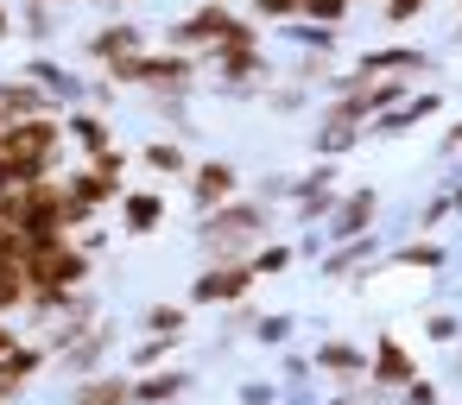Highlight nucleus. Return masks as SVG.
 I'll return each instance as SVG.
<instances>
[{
  "label": "nucleus",
  "instance_id": "f257e3e1",
  "mask_svg": "<svg viewBox=\"0 0 462 405\" xmlns=\"http://www.w3.org/2000/svg\"><path fill=\"white\" fill-rule=\"evenodd\" d=\"M273 235V209L260 197H235L209 216H197V247H203V266H222V260H247L260 241Z\"/></svg>",
  "mask_w": 462,
  "mask_h": 405
},
{
  "label": "nucleus",
  "instance_id": "f03ea898",
  "mask_svg": "<svg viewBox=\"0 0 462 405\" xmlns=\"http://www.w3.org/2000/svg\"><path fill=\"white\" fill-rule=\"evenodd\" d=\"M89 272H96V260H89L70 235H58V241H26V253H20L26 291H83Z\"/></svg>",
  "mask_w": 462,
  "mask_h": 405
},
{
  "label": "nucleus",
  "instance_id": "7ed1b4c3",
  "mask_svg": "<svg viewBox=\"0 0 462 405\" xmlns=\"http://www.w3.org/2000/svg\"><path fill=\"white\" fill-rule=\"evenodd\" d=\"M64 178V171H58ZM45 178V184H26V190H7V228L20 241H58L64 235V184Z\"/></svg>",
  "mask_w": 462,
  "mask_h": 405
},
{
  "label": "nucleus",
  "instance_id": "20e7f679",
  "mask_svg": "<svg viewBox=\"0 0 462 405\" xmlns=\"http://www.w3.org/2000/svg\"><path fill=\"white\" fill-rule=\"evenodd\" d=\"M197 83H203V58H184V51H146V64H140V96H146V108L190 102Z\"/></svg>",
  "mask_w": 462,
  "mask_h": 405
},
{
  "label": "nucleus",
  "instance_id": "39448f33",
  "mask_svg": "<svg viewBox=\"0 0 462 405\" xmlns=\"http://www.w3.org/2000/svg\"><path fill=\"white\" fill-rule=\"evenodd\" d=\"M228 20H235L228 0H197L184 20L165 26V51H184V58H203V64H209V51H216L222 32H228Z\"/></svg>",
  "mask_w": 462,
  "mask_h": 405
},
{
  "label": "nucleus",
  "instance_id": "423d86ee",
  "mask_svg": "<svg viewBox=\"0 0 462 405\" xmlns=\"http://www.w3.org/2000/svg\"><path fill=\"white\" fill-rule=\"evenodd\" d=\"M254 266L247 260H222V266H203L190 279V310H228V304H254Z\"/></svg>",
  "mask_w": 462,
  "mask_h": 405
},
{
  "label": "nucleus",
  "instance_id": "0eeeda50",
  "mask_svg": "<svg viewBox=\"0 0 462 405\" xmlns=\"http://www.w3.org/2000/svg\"><path fill=\"white\" fill-rule=\"evenodd\" d=\"M418 373H424V361L411 354V342H405V336H393V329H386V336H374V348H367V380H361L374 399H393V392H399L405 380H418Z\"/></svg>",
  "mask_w": 462,
  "mask_h": 405
},
{
  "label": "nucleus",
  "instance_id": "6e6552de",
  "mask_svg": "<svg viewBox=\"0 0 462 405\" xmlns=\"http://www.w3.org/2000/svg\"><path fill=\"white\" fill-rule=\"evenodd\" d=\"M348 77H355V83H374V77L424 83V77H437V58H430L424 45H380V51H361V58L348 64Z\"/></svg>",
  "mask_w": 462,
  "mask_h": 405
},
{
  "label": "nucleus",
  "instance_id": "1a4fd4ad",
  "mask_svg": "<svg viewBox=\"0 0 462 405\" xmlns=\"http://www.w3.org/2000/svg\"><path fill=\"white\" fill-rule=\"evenodd\" d=\"M374 222H380V190H374V184L336 190V209H329V222H323V253L342 247V241H355V235H374Z\"/></svg>",
  "mask_w": 462,
  "mask_h": 405
},
{
  "label": "nucleus",
  "instance_id": "9d476101",
  "mask_svg": "<svg viewBox=\"0 0 462 405\" xmlns=\"http://www.w3.org/2000/svg\"><path fill=\"white\" fill-rule=\"evenodd\" d=\"M184 197H190V209H197V216H209V209H222V203H235V197H241V171H235L222 152H216V159H190Z\"/></svg>",
  "mask_w": 462,
  "mask_h": 405
},
{
  "label": "nucleus",
  "instance_id": "9b49d317",
  "mask_svg": "<svg viewBox=\"0 0 462 405\" xmlns=\"http://www.w3.org/2000/svg\"><path fill=\"white\" fill-rule=\"evenodd\" d=\"M108 354H115V317H102L96 329H83L70 348H58L51 354V367L77 386V380H89V373H108Z\"/></svg>",
  "mask_w": 462,
  "mask_h": 405
},
{
  "label": "nucleus",
  "instance_id": "f8f14e48",
  "mask_svg": "<svg viewBox=\"0 0 462 405\" xmlns=\"http://www.w3.org/2000/svg\"><path fill=\"white\" fill-rule=\"evenodd\" d=\"M45 367H51V348H45L39 336H20L7 354H0V405H20Z\"/></svg>",
  "mask_w": 462,
  "mask_h": 405
},
{
  "label": "nucleus",
  "instance_id": "ddd939ff",
  "mask_svg": "<svg viewBox=\"0 0 462 405\" xmlns=\"http://www.w3.org/2000/svg\"><path fill=\"white\" fill-rule=\"evenodd\" d=\"M115 216H121V235H127V241H152V235L171 222V203H165L159 184H140V190H121Z\"/></svg>",
  "mask_w": 462,
  "mask_h": 405
},
{
  "label": "nucleus",
  "instance_id": "4468645a",
  "mask_svg": "<svg viewBox=\"0 0 462 405\" xmlns=\"http://www.w3.org/2000/svg\"><path fill=\"white\" fill-rule=\"evenodd\" d=\"M449 108V96L443 89H411L393 115H380V121H367V140H405L411 127H424V121H437Z\"/></svg>",
  "mask_w": 462,
  "mask_h": 405
},
{
  "label": "nucleus",
  "instance_id": "2eb2a0df",
  "mask_svg": "<svg viewBox=\"0 0 462 405\" xmlns=\"http://www.w3.org/2000/svg\"><path fill=\"white\" fill-rule=\"evenodd\" d=\"M134 51H146V32H140L134 20H102V26L83 39V58H89L102 77H108L121 58H134Z\"/></svg>",
  "mask_w": 462,
  "mask_h": 405
},
{
  "label": "nucleus",
  "instance_id": "dca6fc26",
  "mask_svg": "<svg viewBox=\"0 0 462 405\" xmlns=\"http://www.w3.org/2000/svg\"><path fill=\"white\" fill-rule=\"evenodd\" d=\"M310 373L317 380H342V386H361L367 380V348L348 342V336H323L310 348Z\"/></svg>",
  "mask_w": 462,
  "mask_h": 405
},
{
  "label": "nucleus",
  "instance_id": "f3484780",
  "mask_svg": "<svg viewBox=\"0 0 462 405\" xmlns=\"http://www.w3.org/2000/svg\"><path fill=\"white\" fill-rule=\"evenodd\" d=\"M20 77H26V83H39V89H45L64 115H70V108H83V77H77L70 64H58L51 51H32V58L20 64Z\"/></svg>",
  "mask_w": 462,
  "mask_h": 405
},
{
  "label": "nucleus",
  "instance_id": "a211bd4d",
  "mask_svg": "<svg viewBox=\"0 0 462 405\" xmlns=\"http://www.w3.org/2000/svg\"><path fill=\"white\" fill-rule=\"evenodd\" d=\"M58 184H64V197L83 203L89 216H108V209L121 203V190H127V184H115V178H102V171H89V165H64Z\"/></svg>",
  "mask_w": 462,
  "mask_h": 405
},
{
  "label": "nucleus",
  "instance_id": "6ab92c4d",
  "mask_svg": "<svg viewBox=\"0 0 462 405\" xmlns=\"http://www.w3.org/2000/svg\"><path fill=\"white\" fill-rule=\"evenodd\" d=\"M380 253H386L380 235H355V241H342V247H329V253L317 260V279H323V285H336V279H361Z\"/></svg>",
  "mask_w": 462,
  "mask_h": 405
},
{
  "label": "nucleus",
  "instance_id": "aec40b11",
  "mask_svg": "<svg viewBox=\"0 0 462 405\" xmlns=\"http://www.w3.org/2000/svg\"><path fill=\"white\" fill-rule=\"evenodd\" d=\"M190 386H197V373L171 361V367H159V373H134V405H178Z\"/></svg>",
  "mask_w": 462,
  "mask_h": 405
},
{
  "label": "nucleus",
  "instance_id": "412c9836",
  "mask_svg": "<svg viewBox=\"0 0 462 405\" xmlns=\"http://www.w3.org/2000/svg\"><path fill=\"white\" fill-rule=\"evenodd\" d=\"M64 405H134V373L108 367V373H89L64 392Z\"/></svg>",
  "mask_w": 462,
  "mask_h": 405
},
{
  "label": "nucleus",
  "instance_id": "4be33fe9",
  "mask_svg": "<svg viewBox=\"0 0 462 405\" xmlns=\"http://www.w3.org/2000/svg\"><path fill=\"white\" fill-rule=\"evenodd\" d=\"M386 266H399V272H443L449 266V247L437 235H405L399 247H386Z\"/></svg>",
  "mask_w": 462,
  "mask_h": 405
},
{
  "label": "nucleus",
  "instance_id": "5701e85b",
  "mask_svg": "<svg viewBox=\"0 0 462 405\" xmlns=\"http://www.w3.org/2000/svg\"><path fill=\"white\" fill-rule=\"evenodd\" d=\"M64 140H70L83 159H96V152L115 146V127H108V115H96V108H70V115H64Z\"/></svg>",
  "mask_w": 462,
  "mask_h": 405
},
{
  "label": "nucleus",
  "instance_id": "b1692460",
  "mask_svg": "<svg viewBox=\"0 0 462 405\" xmlns=\"http://www.w3.org/2000/svg\"><path fill=\"white\" fill-rule=\"evenodd\" d=\"M140 165H146L152 178L184 184V178H190V146H184V140H152V146H140Z\"/></svg>",
  "mask_w": 462,
  "mask_h": 405
},
{
  "label": "nucleus",
  "instance_id": "393cba45",
  "mask_svg": "<svg viewBox=\"0 0 462 405\" xmlns=\"http://www.w3.org/2000/svg\"><path fill=\"white\" fill-rule=\"evenodd\" d=\"M14 32H26L39 51L51 45V32H58V7L51 0H20V14H14Z\"/></svg>",
  "mask_w": 462,
  "mask_h": 405
},
{
  "label": "nucleus",
  "instance_id": "a878e982",
  "mask_svg": "<svg viewBox=\"0 0 462 405\" xmlns=\"http://www.w3.org/2000/svg\"><path fill=\"white\" fill-rule=\"evenodd\" d=\"M140 329H146V336H171V342H184V329H190V304H146V310H140Z\"/></svg>",
  "mask_w": 462,
  "mask_h": 405
},
{
  "label": "nucleus",
  "instance_id": "bb28decb",
  "mask_svg": "<svg viewBox=\"0 0 462 405\" xmlns=\"http://www.w3.org/2000/svg\"><path fill=\"white\" fill-rule=\"evenodd\" d=\"M171 354H178V342H171V336H140L121 373H159V367H171Z\"/></svg>",
  "mask_w": 462,
  "mask_h": 405
},
{
  "label": "nucleus",
  "instance_id": "cd10ccee",
  "mask_svg": "<svg viewBox=\"0 0 462 405\" xmlns=\"http://www.w3.org/2000/svg\"><path fill=\"white\" fill-rule=\"evenodd\" d=\"M247 266H254V279H279V272L298 266V253H291V241H260V247L247 253Z\"/></svg>",
  "mask_w": 462,
  "mask_h": 405
},
{
  "label": "nucleus",
  "instance_id": "c85d7f7f",
  "mask_svg": "<svg viewBox=\"0 0 462 405\" xmlns=\"http://www.w3.org/2000/svg\"><path fill=\"white\" fill-rule=\"evenodd\" d=\"M247 336H254V342H260V348H285V342H291V336H298V317H291V310H260V317H254V329H247Z\"/></svg>",
  "mask_w": 462,
  "mask_h": 405
},
{
  "label": "nucleus",
  "instance_id": "c756f323",
  "mask_svg": "<svg viewBox=\"0 0 462 405\" xmlns=\"http://www.w3.org/2000/svg\"><path fill=\"white\" fill-rule=\"evenodd\" d=\"M279 32H285L291 45H304L310 58H329V51H336V39H342V32H329V26H310V20H291V26H279Z\"/></svg>",
  "mask_w": 462,
  "mask_h": 405
},
{
  "label": "nucleus",
  "instance_id": "7c9ffc66",
  "mask_svg": "<svg viewBox=\"0 0 462 405\" xmlns=\"http://www.w3.org/2000/svg\"><path fill=\"white\" fill-rule=\"evenodd\" d=\"M298 14H304V0H247V20H260V26H273V32L291 26Z\"/></svg>",
  "mask_w": 462,
  "mask_h": 405
},
{
  "label": "nucleus",
  "instance_id": "2f4dec72",
  "mask_svg": "<svg viewBox=\"0 0 462 405\" xmlns=\"http://www.w3.org/2000/svg\"><path fill=\"white\" fill-rule=\"evenodd\" d=\"M291 83H298V89H336V64H329V58H310V51H304V58L291 64Z\"/></svg>",
  "mask_w": 462,
  "mask_h": 405
},
{
  "label": "nucleus",
  "instance_id": "473e14b6",
  "mask_svg": "<svg viewBox=\"0 0 462 405\" xmlns=\"http://www.w3.org/2000/svg\"><path fill=\"white\" fill-rule=\"evenodd\" d=\"M355 7L348 0H304V14L298 20H310V26H329V32H342V20H348Z\"/></svg>",
  "mask_w": 462,
  "mask_h": 405
},
{
  "label": "nucleus",
  "instance_id": "72a5a7b5",
  "mask_svg": "<svg viewBox=\"0 0 462 405\" xmlns=\"http://www.w3.org/2000/svg\"><path fill=\"white\" fill-rule=\"evenodd\" d=\"M77 165H89V171H102V178H115V184H121V178H127V165H134V152L115 140L108 152H96V159H77Z\"/></svg>",
  "mask_w": 462,
  "mask_h": 405
},
{
  "label": "nucleus",
  "instance_id": "f704fd0d",
  "mask_svg": "<svg viewBox=\"0 0 462 405\" xmlns=\"http://www.w3.org/2000/svg\"><path fill=\"white\" fill-rule=\"evenodd\" d=\"M254 317H260L254 304H228V310H222V329H216V342L228 348L235 336H247V329H254Z\"/></svg>",
  "mask_w": 462,
  "mask_h": 405
},
{
  "label": "nucleus",
  "instance_id": "c9c22d12",
  "mask_svg": "<svg viewBox=\"0 0 462 405\" xmlns=\"http://www.w3.org/2000/svg\"><path fill=\"white\" fill-rule=\"evenodd\" d=\"M393 405H443V386L418 373V380H405V386L393 392Z\"/></svg>",
  "mask_w": 462,
  "mask_h": 405
},
{
  "label": "nucleus",
  "instance_id": "e433bc0d",
  "mask_svg": "<svg viewBox=\"0 0 462 405\" xmlns=\"http://www.w3.org/2000/svg\"><path fill=\"white\" fill-rule=\"evenodd\" d=\"M443 222H449V197H443V190H437V197H430V203H424V209H418V216H411V235H437V228H443Z\"/></svg>",
  "mask_w": 462,
  "mask_h": 405
},
{
  "label": "nucleus",
  "instance_id": "4c0bfd02",
  "mask_svg": "<svg viewBox=\"0 0 462 405\" xmlns=\"http://www.w3.org/2000/svg\"><path fill=\"white\" fill-rule=\"evenodd\" d=\"M424 7H430V0H380L386 26H411V20H424Z\"/></svg>",
  "mask_w": 462,
  "mask_h": 405
},
{
  "label": "nucleus",
  "instance_id": "58836bf2",
  "mask_svg": "<svg viewBox=\"0 0 462 405\" xmlns=\"http://www.w3.org/2000/svg\"><path fill=\"white\" fill-rule=\"evenodd\" d=\"M424 336H430V342H456V336H462V317H456V310H430V317H424Z\"/></svg>",
  "mask_w": 462,
  "mask_h": 405
},
{
  "label": "nucleus",
  "instance_id": "ea45409f",
  "mask_svg": "<svg viewBox=\"0 0 462 405\" xmlns=\"http://www.w3.org/2000/svg\"><path fill=\"white\" fill-rule=\"evenodd\" d=\"M235 405H279V386L273 380H241L235 386Z\"/></svg>",
  "mask_w": 462,
  "mask_h": 405
},
{
  "label": "nucleus",
  "instance_id": "a19ab883",
  "mask_svg": "<svg viewBox=\"0 0 462 405\" xmlns=\"http://www.w3.org/2000/svg\"><path fill=\"white\" fill-rule=\"evenodd\" d=\"M304 108H310V89H298V83L273 89V115H304Z\"/></svg>",
  "mask_w": 462,
  "mask_h": 405
},
{
  "label": "nucleus",
  "instance_id": "79ce46f5",
  "mask_svg": "<svg viewBox=\"0 0 462 405\" xmlns=\"http://www.w3.org/2000/svg\"><path fill=\"white\" fill-rule=\"evenodd\" d=\"M291 253H298V260H323V228H304V235L291 241Z\"/></svg>",
  "mask_w": 462,
  "mask_h": 405
},
{
  "label": "nucleus",
  "instance_id": "37998d69",
  "mask_svg": "<svg viewBox=\"0 0 462 405\" xmlns=\"http://www.w3.org/2000/svg\"><path fill=\"white\" fill-rule=\"evenodd\" d=\"M77 247H83L89 260H102V253H108V228H83V235H77Z\"/></svg>",
  "mask_w": 462,
  "mask_h": 405
},
{
  "label": "nucleus",
  "instance_id": "c03bdc74",
  "mask_svg": "<svg viewBox=\"0 0 462 405\" xmlns=\"http://www.w3.org/2000/svg\"><path fill=\"white\" fill-rule=\"evenodd\" d=\"M323 405H374V392H367V386H342V392H329Z\"/></svg>",
  "mask_w": 462,
  "mask_h": 405
},
{
  "label": "nucleus",
  "instance_id": "a18cd8bd",
  "mask_svg": "<svg viewBox=\"0 0 462 405\" xmlns=\"http://www.w3.org/2000/svg\"><path fill=\"white\" fill-rule=\"evenodd\" d=\"M437 152H443V159H449V152H462V115H456V121H449V133H443V140H437Z\"/></svg>",
  "mask_w": 462,
  "mask_h": 405
},
{
  "label": "nucleus",
  "instance_id": "49530a36",
  "mask_svg": "<svg viewBox=\"0 0 462 405\" xmlns=\"http://www.w3.org/2000/svg\"><path fill=\"white\" fill-rule=\"evenodd\" d=\"M14 39V0H0V45Z\"/></svg>",
  "mask_w": 462,
  "mask_h": 405
},
{
  "label": "nucleus",
  "instance_id": "de8ad7c7",
  "mask_svg": "<svg viewBox=\"0 0 462 405\" xmlns=\"http://www.w3.org/2000/svg\"><path fill=\"white\" fill-rule=\"evenodd\" d=\"M443 197H449V216H462V178H449V184H443Z\"/></svg>",
  "mask_w": 462,
  "mask_h": 405
},
{
  "label": "nucleus",
  "instance_id": "09e8293b",
  "mask_svg": "<svg viewBox=\"0 0 462 405\" xmlns=\"http://www.w3.org/2000/svg\"><path fill=\"white\" fill-rule=\"evenodd\" d=\"M14 342H20V323H0V354H7Z\"/></svg>",
  "mask_w": 462,
  "mask_h": 405
},
{
  "label": "nucleus",
  "instance_id": "8fccbe9b",
  "mask_svg": "<svg viewBox=\"0 0 462 405\" xmlns=\"http://www.w3.org/2000/svg\"><path fill=\"white\" fill-rule=\"evenodd\" d=\"M51 7H96V0H51Z\"/></svg>",
  "mask_w": 462,
  "mask_h": 405
},
{
  "label": "nucleus",
  "instance_id": "3c124183",
  "mask_svg": "<svg viewBox=\"0 0 462 405\" xmlns=\"http://www.w3.org/2000/svg\"><path fill=\"white\" fill-rule=\"evenodd\" d=\"M96 7H134V0H96Z\"/></svg>",
  "mask_w": 462,
  "mask_h": 405
},
{
  "label": "nucleus",
  "instance_id": "603ef678",
  "mask_svg": "<svg viewBox=\"0 0 462 405\" xmlns=\"http://www.w3.org/2000/svg\"><path fill=\"white\" fill-rule=\"evenodd\" d=\"M456 45H462V26H456Z\"/></svg>",
  "mask_w": 462,
  "mask_h": 405
},
{
  "label": "nucleus",
  "instance_id": "864d4df0",
  "mask_svg": "<svg viewBox=\"0 0 462 405\" xmlns=\"http://www.w3.org/2000/svg\"><path fill=\"white\" fill-rule=\"evenodd\" d=\"M456 14H462V0H456Z\"/></svg>",
  "mask_w": 462,
  "mask_h": 405
},
{
  "label": "nucleus",
  "instance_id": "5fc2aeb1",
  "mask_svg": "<svg viewBox=\"0 0 462 405\" xmlns=\"http://www.w3.org/2000/svg\"><path fill=\"white\" fill-rule=\"evenodd\" d=\"M348 7H355V0H348Z\"/></svg>",
  "mask_w": 462,
  "mask_h": 405
},
{
  "label": "nucleus",
  "instance_id": "6e6d98bb",
  "mask_svg": "<svg viewBox=\"0 0 462 405\" xmlns=\"http://www.w3.org/2000/svg\"><path fill=\"white\" fill-rule=\"evenodd\" d=\"M443 405H449V399H443Z\"/></svg>",
  "mask_w": 462,
  "mask_h": 405
},
{
  "label": "nucleus",
  "instance_id": "4d7b16f0",
  "mask_svg": "<svg viewBox=\"0 0 462 405\" xmlns=\"http://www.w3.org/2000/svg\"><path fill=\"white\" fill-rule=\"evenodd\" d=\"M456 178H462V171H456Z\"/></svg>",
  "mask_w": 462,
  "mask_h": 405
}]
</instances>
